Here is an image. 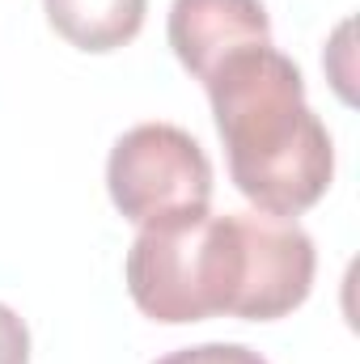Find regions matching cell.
<instances>
[{
  "instance_id": "cell-3",
  "label": "cell",
  "mask_w": 360,
  "mask_h": 364,
  "mask_svg": "<svg viewBox=\"0 0 360 364\" xmlns=\"http://www.w3.org/2000/svg\"><path fill=\"white\" fill-rule=\"evenodd\" d=\"M106 186L115 208L144 225L208 212L212 161L195 136L174 123H140L123 132L106 161Z\"/></svg>"
},
{
  "instance_id": "cell-7",
  "label": "cell",
  "mask_w": 360,
  "mask_h": 364,
  "mask_svg": "<svg viewBox=\"0 0 360 364\" xmlns=\"http://www.w3.org/2000/svg\"><path fill=\"white\" fill-rule=\"evenodd\" d=\"M157 364H268L259 352L242 348V343H199V348H179Z\"/></svg>"
},
{
  "instance_id": "cell-4",
  "label": "cell",
  "mask_w": 360,
  "mask_h": 364,
  "mask_svg": "<svg viewBox=\"0 0 360 364\" xmlns=\"http://www.w3.org/2000/svg\"><path fill=\"white\" fill-rule=\"evenodd\" d=\"M127 292L153 322L216 318V216L195 212L144 225L127 250Z\"/></svg>"
},
{
  "instance_id": "cell-8",
  "label": "cell",
  "mask_w": 360,
  "mask_h": 364,
  "mask_svg": "<svg viewBox=\"0 0 360 364\" xmlns=\"http://www.w3.org/2000/svg\"><path fill=\"white\" fill-rule=\"evenodd\" d=\"M0 364H30V331L9 305H0Z\"/></svg>"
},
{
  "instance_id": "cell-6",
  "label": "cell",
  "mask_w": 360,
  "mask_h": 364,
  "mask_svg": "<svg viewBox=\"0 0 360 364\" xmlns=\"http://www.w3.org/2000/svg\"><path fill=\"white\" fill-rule=\"evenodd\" d=\"M47 21L77 51H115L132 43L144 26L149 0H43Z\"/></svg>"
},
{
  "instance_id": "cell-2",
  "label": "cell",
  "mask_w": 360,
  "mask_h": 364,
  "mask_svg": "<svg viewBox=\"0 0 360 364\" xmlns=\"http://www.w3.org/2000/svg\"><path fill=\"white\" fill-rule=\"evenodd\" d=\"M221 255V314L271 322L292 314L314 288V242L297 216L225 212L216 216Z\"/></svg>"
},
{
  "instance_id": "cell-1",
  "label": "cell",
  "mask_w": 360,
  "mask_h": 364,
  "mask_svg": "<svg viewBox=\"0 0 360 364\" xmlns=\"http://www.w3.org/2000/svg\"><path fill=\"white\" fill-rule=\"evenodd\" d=\"M216 132L229 153L233 186L271 216H301L335 174V149L305 102L301 68L275 47L225 60L208 81Z\"/></svg>"
},
{
  "instance_id": "cell-5",
  "label": "cell",
  "mask_w": 360,
  "mask_h": 364,
  "mask_svg": "<svg viewBox=\"0 0 360 364\" xmlns=\"http://www.w3.org/2000/svg\"><path fill=\"white\" fill-rule=\"evenodd\" d=\"M170 47L191 77L208 81L225 60L250 47H271L268 9L263 0H174Z\"/></svg>"
}]
</instances>
